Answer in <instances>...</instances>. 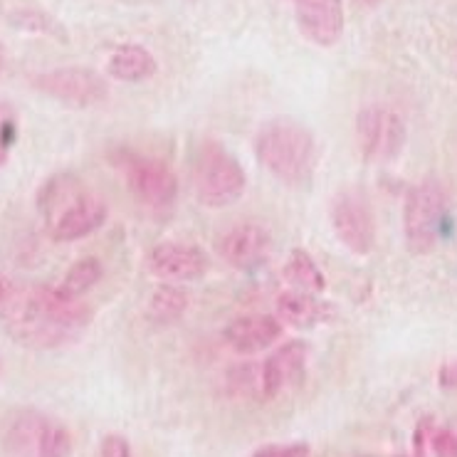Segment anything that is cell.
<instances>
[{"instance_id": "cell-6", "label": "cell", "mask_w": 457, "mask_h": 457, "mask_svg": "<svg viewBox=\"0 0 457 457\" xmlns=\"http://www.w3.org/2000/svg\"><path fill=\"white\" fill-rule=\"evenodd\" d=\"M356 138L366 161H394L405 144L403 119L394 109L371 104L356 119Z\"/></svg>"}, {"instance_id": "cell-26", "label": "cell", "mask_w": 457, "mask_h": 457, "mask_svg": "<svg viewBox=\"0 0 457 457\" xmlns=\"http://www.w3.org/2000/svg\"><path fill=\"white\" fill-rule=\"evenodd\" d=\"M359 3H361V5H369V8H373V5H378L381 0H359Z\"/></svg>"}, {"instance_id": "cell-25", "label": "cell", "mask_w": 457, "mask_h": 457, "mask_svg": "<svg viewBox=\"0 0 457 457\" xmlns=\"http://www.w3.org/2000/svg\"><path fill=\"white\" fill-rule=\"evenodd\" d=\"M437 383L447 388V391H455L457 388V361H450L445 363L440 373H437Z\"/></svg>"}, {"instance_id": "cell-17", "label": "cell", "mask_w": 457, "mask_h": 457, "mask_svg": "<svg viewBox=\"0 0 457 457\" xmlns=\"http://www.w3.org/2000/svg\"><path fill=\"white\" fill-rule=\"evenodd\" d=\"M285 279L292 287L302 289V292H312V295L324 289V275L314 262V257L307 255L304 250H295L289 255L287 265H285Z\"/></svg>"}, {"instance_id": "cell-15", "label": "cell", "mask_w": 457, "mask_h": 457, "mask_svg": "<svg viewBox=\"0 0 457 457\" xmlns=\"http://www.w3.org/2000/svg\"><path fill=\"white\" fill-rule=\"evenodd\" d=\"M277 314L282 324H289L295 329H314L329 321L334 312L327 302H320L312 292L289 289L277 297Z\"/></svg>"}, {"instance_id": "cell-23", "label": "cell", "mask_w": 457, "mask_h": 457, "mask_svg": "<svg viewBox=\"0 0 457 457\" xmlns=\"http://www.w3.org/2000/svg\"><path fill=\"white\" fill-rule=\"evenodd\" d=\"M12 137H15V127H12L11 112L0 104V163L8 156V146H11Z\"/></svg>"}, {"instance_id": "cell-8", "label": "cell", "mask_w": 457, "mask_h": 457, "mask_svg": "<svg viewBox=\"0 0 457 457\" xmlns=\"http://www.w3.org/2000/svg\"><path fill=\"white\" fill-rule=\"evenodd\" d=\"M35 87L45 95L54 96L77 109L102 104L109 95L107 79L87 67H62V70L45 72V75L35 77Z\"/></svg>"}, {"instance_id": "cell-24", "label": "cell", "mask_w": 457, "mask_h": 457, "mask_svg": "<svg viewBox=\"0 0 457 457\" xmlns=\"http://www.w3.org/2000/svg\"><path fill=\"white\" fill-rule=\"evenodd\" d=\"M102 457H131V447L121 436H107L102 443Z\"/></svg>"}, {"instance_id": "cell-9", "label": "cell", "mask_w": 457, "mask_h": 457, "mask_svg": "<svg viewBox=\"0 0 457 457\" xmlns=\"http://www.w3.org/2000/svg\"><path fill=\"white\" fill-rule=\"evenodd\" d=\"M124 173L131 193L149 208H169L179 195V179L163 161L131 156L124 166Z\"/></svg>"}, {"instance_id": "cell-14", "label": "cell", "mask_w": 457, "mask_h": 457, "mask_svg": "<svg viewBox=\"0 0 457 457\" xmlns=\"http://www.w3.org/2000/svg\"><path fill=\"white\" fill-rule=\"evenodd\" d=\"M228 346L237 353H257L270 349L282 337V321L270 314H247L237 317L223 331Z\"/></svg>"}, {"instance_id": "cell-11", "label": "cell", "mask_w": 457, "mask_h": 457, "mask_svg": "<svg viewBox=\"0 0 457 457\" xmlns=\"http://www.w3.org/2000/svg\"><path fill=\"white\" fill-rule=\"evenodd\" d=\"M272 250V235L265 225L237 223L220 237L218 253L228 265L237 270H255L265 262Z\"/></svg>"}, {"instance_id": "cell-18", "label": "cell", "mask_w": 457, "mask_h": 457, "mask_svg": "<svg viewBox=\"0 0 457 457\" xmlns=\"http://www.w3.org/2000/svg\"><path fill=\"white\" fill-rule=\"evenodd\" d=\"M102 275H104V267H102V262L96 257H82V260H77L75 265L67 270V275L60 282V292L67 295V297L79 299L95 287L96 282L102 279Z\"/></svg>"}, {"instance_id": "cell-13", "label": "cell", "mask_w": 457, "mask_h": 457, "mask_svg": "<svg viewBox=\"0 0 457 457\" xmlns=\"http://www.w3.org/2000/svg\"><path fill=\"white\" fill-rule=\"evenodd\" d=\"M307 366V344L304 341H287L279 349L270 353L265 366L260 369V383H262V395L275 398L282 391L297 386L304 376Z\"/></svg>"}, {"instance_id": "cell-7", "label": "cell", "mask_w": 457, "mask_h": 457, "mask_svg": "<svg viewBox=\"0 0 457 457\" xmlns=\"http://www.w3.org/2000/svg\"><path fill=\"white\" fill-rule=\"evenodd\" d=\"M331 228L341 243L349 247L353 255H369L376 245V223H373L371 205L361 193L341 191L331 201Z\"/></svg>"}, {"instance_id": "cell-19", "label": "cell", "mask_w": 457, "mask_h": 457, "mask_svg": "<svg viewBox=\"0 0 457 457\" xmlns=\"http://www.w3.org/2000/svg\"><path fill=\"white\" fill-rule=\"evenodd\" d=\"M188 309V292L176 285H161L149 302V314L161 324L181 320L183 312Z\"/></svg>"}, {"instance_id": "cell-10", "label": "cell", "mask_w": 457, "mask_h": 457, "mask_svg": "<svg viewBox=\"0 0 457 457\" xmlns=\"http://www.w3.org/2000/svg\"><path fill=\"white\" fill-rule=\"evenodd\" d=\"M149 272L166 282H188L208 272V255L198 245L161 243L146 257Z\"/></svg>"}, {"instance_id": "cell-3", "label": "cell", "mask_w": 457, "mask_h": 457, "mask_svg": "<svg viewBox=\"0 0 457 457\" xmlns=\"http://www.w3.org/2000/svg\"><path fill=\"white\" fill-rule=\"evenodd\" d=\"M255 151L260 163L282 183L292 188L312 183L320 151L312 131L299 121L275 119L265 124L255 138Z\"/></svg>"}, {"instance_id": "cell-27", "label": "cell", "mask_w": 457, "mask_h": 457, "mask_svg": "<svg viewBox=\"0 0 457 457\" xmlns=\"http://www.w3.org/2000/svg\"><path fill=\"white\" fill-rule=\"evenodd\" d=\"M5 295H8V289H5V285L0 282V304H3V299H5Z\"/></svg>"}, {"instance_id": "cell-20", "label": "cell", "mask_w": 457, "mask_h": 457, "mask_svg": "<svg viewBox=\"0 0 457 457\" xmlns=\"http://www.w3.org/2000/svg\"><path fill=\"white\" fill-rule=\"evenodd\" d=\"M72 455V437L67 428L54 423V420H43L40 436H37V453L35 457H70Z\"/></svg>"}, {"instance_id": "cell-2", "label": "cell", "mask_w": 457, "mask_h": 457, "mask_svg": "<svg viewBox=\"0 0 457 457\" xmlns=\"http://www.w3.org/2000/svg\"><path fill=\"white\" fill-rule=\"evenodd\" d=\"M40 211L57 243L82 240L99 230L109 213L107 203L87 191L70 173H60L47 181L40 191Z\"/></svg>"}, {"instance_id": "cell-4", "label": "cell", "mask_w": 457, "mask_h": 457, "mask_svg": "<svg viewBox=\"0 0 457 457\" xmlns=\"http://www.w3.org/2000/svg\"><path fill=\"white\" fill-rule=\"evenodd\" d=\"M245 186L247 179L240 161L220 144H205L193 170V188L198 201L208 208H223L243 195Z\"/></svg>"}, {"instance_id": "cell-5", "label": "cell", "mask_w": 457, "mask_h": 457, "mask_svg": "<svg viewBox=\"0 0 457 457\" xmlns=\"http://www.w3.org/2000/svg\"><path fill=\"white\" fill-rule=\"evenodd\" d=\"M445 223V193L436 181L415 186L408 193L403 208L405 245L415 255H426L436 250Z\"/></svg>"}, {"instance_id": "cell-1", "label": "cell", "mask_w": 457, "mask_h": 457, "mask_svg": "<svg viewBox=\"0 0 457 457\" xmlns=\"http://www.w3.org/2000/svg\"><path fill=\"white\" fill-rule=\"evenodd\" d=\"M89 320V307L60 287H22L3 299V327L28 349H60L75 341Z\"/></svg>"}, {"instance_id": "cell-12", "label": "cell", "mask_w": 457, "mask_h": 457, "mask_svg": "<svg viewBox=\"0 0 457 457\" xmlns=\"http://www.w3.org/2000/svg\"><path fill=\"white\" fill-rule=\"evenodd\" d=\"M302 35L320 47L339 43L344 32V0H295Z\"/></svg>"}, {"instance_id": "cell-16", "label": "cell", "mask_w": 457, "mask_h": 457, "mask_svg": "<svg viewBox=\"0 0 457 457\" xmlns=\"http://www.w3.org/2000/svg\"><path fill=\"white\" fill-rule=\"evenodd\" d=\"M159 64L141 45H119L109 57V75L119 82H144L156 75Z\"/></svg>"}, {"instance_id": "cell-22", "label": "cell", "mask_w": 457, "mask_h": 457, "mask_svg": "<svg viewBox=\"0 0 457 457\" xmlns=\"http://www.w3.org/2000/svg\"><path fill=\"white\" fill-rule=\"evenodd\" d=\"M436 457H457V436L450 430H436L430 437Z\"/></svg>"}, {"instance_id": "cell-21", "label": "cell", "mask_w": 457, "mask_h": 457, "mask_svg": "<svg viewBox=\"0 0 457 457\" xmlns=\"http://www.w3.org/2000/svg\"><path fill=\"white\" fill-rule=\"evenodd\" d=\"M250 457H309V445L289 443V445H265L255 450Z\"/></svg>"}]
</instances>
